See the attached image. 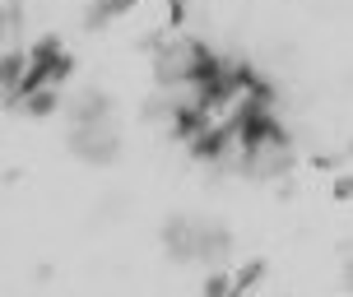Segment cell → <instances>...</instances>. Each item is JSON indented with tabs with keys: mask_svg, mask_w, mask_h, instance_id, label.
I'll list each match as a JSON object with an SVG mask.
<instances>
[{
	"mask_svg": "<svg viewBox=\"0 0 353 297\" xmlns=\"http://www.w3.org/2000/svg\"><path fill=\"white\" fill-rule=\"evenodd\" d=\"M168 246L176 251V260H219L228 251V232L210 223H191V218H176L168 227Z\"/></svg>",
	"mask_w": 353,
	"mask_h": 297,
	"instance_id": "1",
	"label": "cell"
},
{
	"mask_svg": "<svg viewBox=\"0 0 353 297\" xmlns=\"http://www.w3.org/2000/svg\"><path fill=\"white\" fill-rule=\"evenodd\" d=\"M125 5H130V0H98V14H117V10H125Z\"/></svg>",
	"mask_w": 353,
	"mask_h": 297,
	"instance_id": "3",
	"label": "cell"
},
{
	"mask_svg": "<svg viewBox=\"0 0 353 297\" xmlns=\"http://www.w3.org/2000/svg\"><path fill=\"white\" fill-rule=\"evenodd\" d=\"M70 149L84 163H112L117 158V125H112V116H88V121H74L70 130Z\"/></svg>",
	"mask_w": 353,
	"mask_h": 297,
	"instance_id": "2",
	"label": "cell"
}]
</instances>
